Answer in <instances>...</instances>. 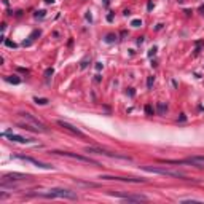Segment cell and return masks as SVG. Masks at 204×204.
Returning a JSON list of instances; mask_svg holds the SVG:
<instances>
[{"instance_id":"cell-1","label":"cell","mask_w":204,"mask_h":204,"mask_svg":"<svg viewBox=\"0 0 204 204\" xmlns=\"http://www.w3.org/2000/svg\"><path fill=\"white\" fill-rule=\"evenodd\" d=\"M38 196H42V198H62V199H72V201L78 199L77 193L66 188H51L48 193H40Z\"/></svg>"},{"instance_id":"cell-2","label":"cell","mask_w":204,"mask_h":204,"mask_svg":"<svg viewBox=\"0 0 204 204\" xmlns=\"http://www.w3.org/2000/svg\"><path fill=\"white\" fill-rule=\"evenodd\" d=\"M142 169L147 172H153V174H161V175H169V177H177L182 180H188L185 174L179 171H171V169H166V168H150V166H142Z\"/></svg>"},{"instance_id":"cell-3","label":"cell","mask_w":204,"mask_h":204,"mask_svg":"<svg viewBox=\"0 0 204 204\" xmlns=\"http://www.w3.org/2000/svg\"><path fill=\"white\" fill-rule=\"evenodd\" d=\"M163 163H168V164H191L196 168H204V156H191V158L187 159H163Z\"/></svg>"},{"instance_id":"cell-4","label":"cell","mask_w":204,"mask_h":204,"mask_svg":"<svg viewBox=\"0 0 204 204\" xmlns=\"http://www.w3.org/2000/svg\"><path fill=\"white\" fill-rule=\"evenodd\" d=\"M50 153H54V155H61V156H66V158H72V159H77V161H81V163H88V164H94V166H99V163L94 161V159L88 158V156H83V155H77V153H72V152H59V150H53Z\"/></svg>"},{"instance_id":"cell-5","label":"cell","mask_w":204,"mask_h":204,"mask_svg":"<svg viewBox=\"0 0 204 204\" xmlns=\"http://www.w3.org/2000/svg\"><path fill=\"white\" fill-rule=\"evenodd\" d=\"M19 117H22L24 120L27 121L29 124H32L34 128H37L40 132H48V128L45 126V124L42 123V121L38 120V118H35L34 115H30V113H27V112H22V113H19Z\"/></svg>"},{"instance_id":"cell-6","label":"cell","mask_w":204,"mask_h":204,"mask_svg":"<svg viewBox=\"0 0 204 204\" xmlns=\"http://www.w3.org/2000/svg\"><path fill=\"white\" fill-rule=\"evenodd\" d=\"M88 153H96V155H104V156H110V158H120V159H131V156L126 155H120V153H113V152H108L104 150V148H97V147H86L85 148Z\"/></svg>"},{"instance_id":"cell-7","label":"cell","mask_w":204,"mask_h":204,"mask_svg":"<svg viewBox=\"0 0 204 204\" xmlns=\"http://www.w3.org/2000/svg\"><path fill=\"white\" fill-rule=\"evenodd\" d=\"M57 124H59V126L62 128L64 131L70 132V134H73V136H78V137H86V136H85V132H81L78 128L72 126V124H70V123H67V121H62V120H59V121H57Z\"/></svg>"},{"instance_id":"cell-8","label":"cell","mask_w":204,"mask_h":204,"mask_svg":"<svg viewBox=\"0 0 204 204\" xmlns=\"http://www.w3.org/2000/svg\"><path fill=\"white\" fill-rule=\"evenodd\" d=\"M115 196L121 199H126V201H134V203H140V201H148L147 196L144 195H124V193H113Z\"/></svg>"},{"instance_id":"cell-9","label":"cell","mask_w":204,"mask_h":204,"mask_svg":"<svg viewBox=\"0 0 204 204\" xmlns=\"http://www.w3.org/2000/svg\"><path fill=\"white\" fill-rule=\"evenodd\" d=\"M16 158H19V159H24V161H27V163H32V164H35L37 168H42V169H54L51 164H46V163H42V161H38V159H35V158H30V156L16 155Z\"/></svg>"},{"instance_id":"cell-10","label":"cell","mask_w":204,"mask_h":204,"mask_svg":"<svg viewBox=\"0 0 204 204\" xmlns=\"http://www.w3.org/2000/svg\"><path fill=\"white\" fill-rule=\"evenodd\" d=\"M99 179L104 180H118V182H131V183H144L145 179H134V177H108V175H101Z\"/></svg>"},{"instance_id":"cell-11","label":"cell","mask_w":204,"mask_h":204,"mask_svg":"<svg viewBox=\"0 0 204 204\" xmlns=\"http://www.w3.org/2000/svg\"><path fill=\"white\" fill-rule=\"evenodd\" d=\"M3 137H8L11 142H18V144H30L32 142V139H26V137H22V136H18V134H11V132H3Z\"/></svg>"},{"instance_id":"cell-12","label":"cell","mask_w":204,"mask_h":204,"mask_svg":"<svg viewBox=\"0 0 204 204\" xmlns=\"http://www.w3.org/2000/svg\"><path fill=\"white\" fill-rule=\"evenodd\" d=\"M3 180L2 182H8V180H24V179H29V175H24V174H18V172H11V174H5L2 177Z\"/></svg>"},{"instance_id":"cell-13","label":"cell","mask_w":204,"mask_h":204,"mask_svg":"<svg viewBox=\"0 0 204 204\" xmlns=\"http://www.w3.org/2000/svg\"><path fill=\"white\" fill-rule=\"evenodd\" d=\"M156 112H158V115H166L168 105H166L164 102H158V104H156Z\"/></svg>"},{"instance_id":"cell-14","label":"cell","mask_w":204,"mask_h":204,"mask_svg":"<svg viewBox=\"0 0 204 204\" xmlns=\"http://www.w3.org/2000/svg\"><path fill=\"white\" fill-rule=\"evenodd\" d=\"M40 30H34L32 34H30V37H29V40H27V42H24V46H29V45H32V42L34 40H35V37H40Z\"/></svg>"},{"instance_id":"cell-15","label":"cell","mask_w":204,"mask_h":204,"mask_svg":"<svg viewBox=\"0 0 204 204\" xmlns=\"http://www.w3.org/2000/svg\"><path fill=\"white\" fill-rule=\"evenodd\" d=\"M5 80L8 81V83H13V85H19V83H21V78H18L16 75H13V77H5Z\"/></svg>"},{"instance_id":"cell-16","label":"cell","mask_w":204,"mask_h":204,"mask_svg":"<svg viewBox=\"0 0 204 204\" xmlns=\"http://www.w3.org/2000/svg\"><path fill=\"white\" fill-rule=\"evenodd\" d=\"M53 73H54V70L51 69V67L45 70V81H46L48 85H50V81H51V77H53Z\"/></svg>"},{"instance_id":"cell-17","label":"cell","mask_w":204,"mask_h":204,"mask_svg":"<svg viewBox=\"0 0 204 204\" xmlns=\"http://www.w3.org/2000/svg\"><path fill=\"white\" fill-rule=\"evenodd\" d=\"M34 102H35V104H38V105H46L50 101L46 99V97H34Z\"/></svg>"},{"instance_id":"cell-18","label":"cell","mask_w":204,"mask_h":204,"mask_svg":"<svg viewBox=\"0 0 204 204\" xmlns=\"http://www.w3.org/2000/svg\"><path fill=\"white\" fill-rule=\"evenodd\" d=\"M117 38H118V37L115 35V34H107V35H105V42H107V43H115V42H117Z\"/></svg>"},{"instance_id":"cell-19","label":"cell","mask_w":204,"mask_h":204,"mask_svg":"<svg viewBox=\"0 0 204 204\" xmlns=\"http://www.w3.org/2000/svg\"><path fill=\"white\" fill-rule=\"evenodd\" d=\"M203 45H204L203 40H196V42H195V46H196V48H195V54H198L199 51H201V46Z\"/></svg>"},{"instance_id":"cell-20","label":"cell","mask_w":204,"mask_h":204,"mask_svg":"<svg viewBox=\"0 0 204 204\" xmlns=\"http://www.w3.org/2000/svg\"><path fill=\"white\" fill-rule=\"evenodd\" d=\"M145 113H147L148 117H152V115L155 113V110H153V107H152L150 104H147V105H145Z\"/></svg>"},{"instance_id":"cell-21","label":"cell","mask_w":204,"mask_h":204,"mask_svg":"<svg viewBox=\"0 0 204 204\" xmlns=\"http://www.w3.org/2000/svg\"><path fill=\"white\" fill-rule=\"evenodd\" d=\"M45 15H46V11L40 10V11H35V15H34V16H35L37 19H43V18H45Z\"/></svg>"},{"instance_id":"cell-22","label":"cell","mask_w":204,"mask_h":204,"mask_svg":"<svg viewBox=\"0 0 204 204\" xmlns=\"http://www.w3.org/2000/svg\"><path fill=\"white\" fill-rule=\"evenodd\" d=\"M153 83H155V78H153V77H148V80H147V88H148V89H152Z\"/></svg>"},{"instance_id":"cell-23","label":"cell","mask_w":204,"mask_h":204,"mask_svg":"<svg viewBox=\"0 0 204 204\" xmlns=\"http://www.w3.org/2000/svg\"><path fill=\"white\" fill-rule=\"evenodd\" d=\"M5 45L10 46V48H16V43L11 42V40H6V38H5Z\"/></svg>"},{"instance_id":"cell-24","label":"cell","mask_w":204,"mask_h":204,"mask_svg":"<svg viewBox=\"0 0 204 204\" xmlns=\"http://www.w3.org/2000/svg\"><path fill=\"white\" fill-rule=\"evenodd\" d=\"M88 61H89V57H85V59L81 61V64H80V67H81V69H86V66H88Z\"/></svg>"},{"instance_id":"cell-25","label":"cell","mask_w":204,"mask_h":204,"mask_svg":"<svg viewBox=\"0 0 204 204\" xmlns=\"http://www.w3.org/2000/svg\"><path fill=\"white\" fill-rule=\"evenodd\" d=\"M131 26H134V27H139V26H142V21H140V19H134V21L131 22Z\"/></svg>"},{"instance_id":"cell-26","label":"cell","mask_w":204,"mask_h":204,"mask_svg":"<svg viewBox=\"0 0 204 204\" xmlns=\"http://www.w3.org/2000/svg\"><path fill=\"white\" fill-rule=\"evenodd\" d=\"M155 53H156V46H153V48L148 51V56H155Z\"/></svg>"},{"instance_id":"cell-27","label":"cell","mask_w":204,"mask_h":204,"mask_svg":"<svg viewBox=\"0 0 204 204\" xmlns=\"http://www.w3.org/2000/svg\"><path fill=\"white\" fill-rule=\"evenodd\" d=\"M102 69V64L101 62H96V70H101Z\"/></svg>"},{"instance_id":"cell-28","label":"cell","mask_w":204,"mask_h":204,"mask_svg":"<svg viewBox=\"0 0 204 204\" xmlns=\"http://www.w3.org/2000/svg\"><path fill=\"white\" fill-rule=\"evenodd\" d=\"M107 19H108V21H113V13H110V15L107 16Z\"/></svg>"},{"instance_id":"cell-29","label":"cell","mask_w":204,"mask_h":204,"mask_svg":"<svg viewBox=\"0 0 204 204\" xmlns=\"http://www.w3.org/2000/svg\"><path fill=\"white\" fill-rule=\"evenodd\" d=\"M128 94H129V96H134V89H132V88H129V91H128Z\"/></svg>"},{"instance_id":"cell-30","label":"cell","mask_w":204,"mask_h":204,"mask_svg":"<svg viewBox=\"0 0 204 204\" xmlns=\"http://www.w3.org/2000/svg\"><path fill=\"white\" fill-rule=\"evenodd\" d=\"M179 120H180V121H185V120H187V117L182 113V115H180V118H179Z\"/></svg>"},{"instance_id":"cell-31","label":"cell","mask_w":204,"mask_h":204,"mask_svg":"<svg viewBox=\"0 0 204 204\" xmlns=\"http://www.w3.org/2000/svg\"><path fill=\"white\" fill-rule=\"evenodd\" d=\"M147 8H148V10H152V8H153V3H152V2H148V3H147Z\"/></svg>"},{"instance_id":"cell-32","label":"cell","mask_w":204,"mask_h":204,"mask_svg":"<svg viewBox=\"0 0 204 204\" xmlns=\"http://www.w3.org/2000/svg\"><path fill=\"white\" fill-rule=\"evenodd\" d=\"M142 42H144V37H139V38H137V43H139V45H140Z\"/></svg>"},{"instance_id":"cell-33","label":"cell","mask_w":204,"mask_h":204,"mask_svg":"<svg viewBox=\"0 0 204 204\" xmlns=\"http://www.w3.org/2000/svg\"><path fill=\"white\" fill-rule=\"evenodd\" d=\"M45 2H46V3H53L54 0H45Z\"/></svg>"},{"instance_id":"cell-34","label":"cell","mask_w":204,"mask_h":204,"mask_svg":"<svg viewBox=\"0 0 204 204\" xmlns=\"http://www.w3.org/2000/svg\"><path fill=\"white\" fill-rule=\"evenodd\" d=\"M104 5H108V0H104Z\"/></svg>"}]
</instances>
